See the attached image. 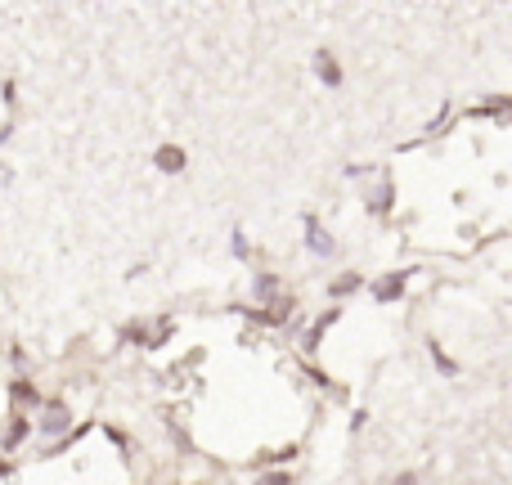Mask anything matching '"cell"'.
Segmentation results:
<instances>
[{
  "mask_svg": "<svg viewBox=\"0 0 512 485\" xmlns=\"http://www.w3.org/2000/svg\"><path fill=\"white\" fill-rule=\"evenodd\" d=\"M158 167H167V171L185 167V153H180V149H162V153H158Z\"/></svg>",
  "mask_w": 512,
  "mask_h": 485,
  "instance_id": "6da1fadb",
  "label": "cell"
},
{
  "mask_svg": "<svg viewBox=\"0 0 512 485\" xmlns=\"http://www.w3.org/2000/svg\"><path fill=\"white\" fill-rule=\"evenodd\" d=\"M310 243H315V252H333V239H328V234H319L315 221H310Z\"/></svg>",
  "mask_w": 512,
  "mask_h": 485,
  "instance_id": "7a4b0ae2",
  "label": "cell"
},
{
  "mask_svg": "<svg viewBox=\"0 0 512 485\" xmlns=\"http://www.w3.org/2000/svg\"><path fill=\"white\" fill-rule=\"evenodd\" d=\"M63 423H68V414H63V405H50V414H45V427H50V432H59Z\"/></svg>",
  "mask_w": 512,
  "mask_h": 485,
  "instance_id": "3957f363",
  "label": "cell"
},
{
  "mask_svg": "<svg viewBox=\"0 0 512 485\" xmlns=\"http://www.w3.org/2000/svg\"><path fill=\"white\" fill-rule=\"evenodd\" d=\"M315 63H319V77H324V81H337V63L328 59V54H319Z\"/></svg>",
  "mask_w": 512,
  "mask_h": 485,
  "instance_id": "277c9868",
  "label": "cell"
},
{
  "mask_svg": "<svg viewBox=\"0 0 512 485\" xmlns=\"http://www.w3.org/2000/svg\"><path fill=\"white\" fill-rule=\"evenodd\" d=\"M265 485H288V477H270V481H265Z\"/></svg>",
  "mask_w": 512,
  "mask_h": 485,
  "instance_id": "5b68a950",
  "label": "cell"
},
{
  "mask_svg": "<svg viewBox=\"0 0 512 485\" xmlns=\"http://www.w3.org/2000/svg\"><path fill=\"white\" fill-rule=\"evenodd\" d=\"M396 485H414V477H400V481H396Z\"/></svg>",
  "mask_w": 512,
  "mask_h": 485,
  "instance_id": "8992f818",
  "label": "cell"
}]
</instances>
